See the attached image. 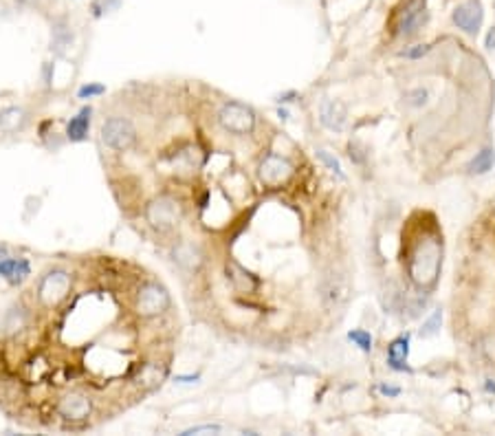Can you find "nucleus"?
<instances>
[{
	"mask_svg": "<svg viewBox=\"0 0 495 436\" xmlns=\"http://www.w3.org/2000/svg\"><path fill=\"white\" fill-rule=\"evenodd\" d=\"M429 54V46L427 44H416L414 49H407V51H403V58H409V60H419V58H423V56H427Z\"/></svg>",
	"mask_w": 495,
	"mask_h": 436,
	"instance_id": "obj_26",
	"label": "nucleus"
},
{
	"mask_svg": "<svg viewBox=\"0 0 495 436\" xmlns=\"http://www.w3.org/2000/svg\"><path fill=\"white\" fill-rule=\"evenodd\" d=\"M440 322H442V313H440V311H434L432 318H429V320L423 324V328H421V338H434V335H438Z\"/></svg>",
	"mask_w": 495,
	"mask_h": 436,
	"instance_id": "obj_21",
	"label": "nucleus"
},
{
	"mask_svg": "<svg viewBox=\"0 0 495 436\" xmlns=\"http://www.w3.org/2000/svg\"><path fill=\"white\" fill-rule=\"evenodd\" d=\"M218 121L231 135H249L255 126L253 111L247 108L245 104H238V101H229V104H225L218 113Z\"/></svg>",
	"mask_w": 495,
	"mask_h": 436,
	"instance_id": "obj_2",
	"label": "nucleus"
},
{
	"mask_svg": "<svg viewBox=\"0 0 495 436\" xmlns=\"http://www.w3.org/2000/svg\"><path fill=\"white\" fill-rule=\"evenodd\" d=\"M320 121L324 128L332 133H342L344 126H346V108L335 99H322L320 104Z\"/></svg>",
	"mask_w": 495,
	"mask_h": 436,
	"instance_id": "obj_10",
	"label": "nucleus"
},
{
	"mask_svg": "<svg viewBox=\"0 0 495 436\" xmlns=\"http://www.w3.org/2000/svg\"><path fill=\"white\" fill-rule=\"evenodd\" d=\"M383 397H399L401 395V388L399 386H389V383H379L377 388Z\"/></svg>",
	"mask_w": 495,
	"mask_h": 436,
	"instance_id": "obj_27",
	"label": "nucleus"
},
{
	"mask_svg": "<svg viewBox=\"0 0 495 436\" xmlns=\"http://www.w3.org/2000/svg\"><path fill=\"white\" fill-rule=\"evenodd\" d=\"M425 18V3L423 0H414V3L407 5L403 18H401V24H399V34L401 36H409L414 34L416 29L421 27V22Z\"/></svg>",
	"mask_w": 495,
	"mask_h": 436,
	"instance_id": "obj_12",
	"label": "nucleus"
},
{
	"mask_svg": "<svg viewBox=\"0 0 495 436\" xmlns=\"http://www.w3.org/2000/svg\"><path fill=\"white\" fill-rule=\"evenodd\" d=\"M427 97H429V93L425 88H414V91L407 93V104L414 106V108H419V106L427 104Z\"/></svg>",
	"mask_w": 495,
	"mask_h": 436,
	"instance_id": "obj_24",
	"label": "nucleus"
},
{
	"mask_svg": "<svg viewBox=\"0 0 495 436\" xmlns=\"http://www.w3.org/2000/svg\"><path fill=\"white\" fill-rule=\"evenodd\" d=\"M91 115H93V108L91 106H84L80 113H77L75 117H71L68 126H66V139L71 143H80L88 137V131H91Z\"/></svg>",
	"mask_w": 495,
	"mask_h": 436,
	"instance_id": "obj_11",
	"label": "nucleus"
},
{
	"mask_svg": "<svg viewBox=\"0 0 495 436\" xmlns=\"http://www.w3.org/2000/svg\"><path fill=\"white\" fill-rule=\"evenodd\" d=\"M119 5H121V0H93V11L95 16H103V14L119 9Z\"/></svg>",
	"mask_w": 495,
	"mask_h": 436,
	"instance_id": "obj_23",
	"label": "nucleus"
},
{
	"mask_svg": "<svg viewBox=\"0 0 495 436\" xmlns=\"http://www.w3.org/2000/svg\"><path fill=\"white\" fill-rule=\"evenodd\" d=\"M58 410H60V415H62L64 419L82 421V419L91 417L93 403H91V399H88L86 395H82V392H71V395H66L64 399H60Z\"/></svg>",
	"mask_w": 495,
	"mask_h": 436,
	"instance_id": "obj_8",
	"label": "nucleus"
},
{
	"mask_svg": "<svg viewBox=\"0 0 495 436\" xmlns=\"http://www.w3.org/2000/svg\"><path fill=\"white\" fill-rule=\"evenodd\" d=\"M103 93H106V88H103L101 84H86V86H82V88H80V93H77V97H80V99H93V97L103 95Z\"/></svg>",
	"mask_w": 495,
	"mask_h": 436,
	"instance_id": "obj_25",
	"label": "nucleus"
},
{
	"mask_svg": "<svg viewBox=\"0 0 495 436\" xmlns=\"http://www.w3.org/2000/svg\"><path fill=\"white\" fill-rule=\"evenodd\" d=\"M486 390H489V392H495V383H486Z\"/></svg>",
	"mask_w": 495,
	"mask_h": 436,
	"instance_id": "obj_35",
	"label": "nucleus"
},
{
	"mask_svg": "<svg viewBox=\"0 0 495 436\" xmlns=\"http://www.w3.org/2000/svg\"><path fill=\"white\" fill-rule=\"evenodd\" d=\"M291 97H295V91H289V93H284L280 97V101H291Z\"/></svg>",
	"mask_w": 495,
	"mask_h": 436,
	"instance_id": "obj_33",
	"label": "nucleus"
},
{
	"mask_svg": "<svg viewBox=\"0 0 495 436\" xmlns=\"http://www.w3.org/2000/svg\"><path fill=\"white\" fill-rule=\"evenodd\" d=\"M387 364H389V368H392V370H399V372L409 370V368H407V364L403 362V359H394V357H389V359H387Z\"/></svg>",
	"mask_w": 495,
	"mask_h": 436,
	"instance_id": "obj_29",
	"label": "nucleus"
},
{
	"mask_svg": "<svg viewBox=\"0 0 495 436\" xmlns=\"http://www.w3.org/2000/svg\"><path fill=\"white\" fill-rule=\"evenodd\" d=\"M198 379H200L198 375H194V377L192 375H176L174 377V381H178V383H196Z\"/></svg>",
	"mask_w": 495,
	"mask_h": 436,
	"instance_id": "obj_30",
	"label": "nucleus"
},
{
	"mask_svg": "<svg viewBox=\"0 0 495 436\" xmlns=\"http://www.w3.org/2000/svg\"><path fill=\"white\" fill-rule=\"evenodd\" d=\"M174 260H176L180 267H183V269H188V271L198 269L200 263H203L200 251H198L194 245H190V243H180V245L174 249Z\"/></svg>",
	"mask_w": 495,
	"mask_h": 436,
	"instance_id": "obj_15",
	"label": "nucleus"
},
{
	"mask_svg": "<svg viewBox=\"0 0 495 436\" xmlns=\"http://www.w3.org/2000/svg\"><path fill=\"white\" fill-rule=\"evenodd\" d=\"M348 340H350L354 346H359L363 353H370V350H372V335H370L368 330H361V328L350 330V333H348Z\"/></svg>",
	"mask_w": 495,
	"mask_h": 436,
	"instance_id": "obj_19",
	"label": "nucleus"
},
{
	"mask_svg": "<svg viewBox=\"0 0 495 436\" xmlns=\"http://www.w3.org/2000/svg\"><path fill=\"white\" fill-rule=\"evenodd\" d=\"M71 291V275L62 269L56 271H49L42 282H40V289H38V298L42 304H58L60 300H64Z\"/></svg>",
	"mask_w": 495,
	"mask_h": 436,
	"instance_id": "obj_5",
	"label": "nucleus"
},
{
	"mask_svg": "<svg viewBox=\"0 0 495 436\" xmlns=\"http://www.w3.org/2000/svg\"><path fill=\"white\" fill-rule=\"evenodd\" d=\"M317 157L322 159V163H324L328 170H332L337 176H340V178H344V172H342V163L337 161V157H332L328 150H317Z\"/></svg>",
	"mask_w": 495,
	"mask_h": 436,
	"instance_id": "obj_22",
	"label": "nucleus"
},
{
	"mask_svg": "<svg viewBox=\"0 0 495 436\" xmlns=\"http://www.w3.org/2000/svg\"><path fill=\"white\" fill-rule=\"evenodd\" d=\"M440 265V249L434 240H425L421 247H416L414 255L409 258V275L414 282L427 287L436 280Z\"/></svg>",
	"mask_w": 495,
	"mask_h": 436,
	"instance_id": "obj_1",
	"label": "nucleus"
},
{
	"mask_svg": "<svg viewBox=\"0 0 495 436\" xmlns=\"http://www.w3.org/2000/svg\"><path fill=\"white\" fill-rule=\"evenodd\" d=\"M170 306V295L163 287H159L156 282H148L139 289L137 295V311L143 318H152V315H159L163 311H168Z\"/></svg>",
	"mask_w": 495,
	"mask_h": 436,
	"instance_id": "obj_4",
	"label": "nucleus"
},
{
	"mask_svg": "<svg viewBox=\"0 0 495 436\" xmlns=\"http://www.w3.org/2000/svg\"><path fill=\"white\" fill-rule=\"evenodd\" d=\"M16 3L20 5V7H36L40 0H16Z\"/></svg>",
	"mask_w": 495,
	"mask_h": 436,
	"instance_id": "obj_32",
	"label": "nucleus"
},
{
	"mask_svg": "<svg viewBox=\"0 0 495 436\" xmlns=\"http://www.w3.org/2000/svg\"><path fill=\"white\" fill-rule=\"evenodd\" d=\"M227 269H229V275H231V280H233V285H236L240 291H251V289L255 287V280H253L245 269H240L236 263H231Z\"/></svg>",
	"mask_w": 495,
	"mask_h": 436,
	"instance_id": "obj_18",
	"label": "nucleus"
},
{
	"mask_svg": "<svg viewBox=\"0 0 495 436\" xmlns=\"http://www.w3.org/2000/svg\"><path fill=\"white\" fill-rule=\"evenodd\" d=\"M146 218L152 227L165 232V229H172L178 223V208L172 198H156L148 205Z\"/></svg>",
	"mask_w": 495,
	"mask_h": 436,
	"instance_id": "obj_7",
	"label": "nucleus"
},
{
	"mask_svg": "<svg viewBox=\"0 0 495 436\" xmlns=\"http://www.w3.org/2000/svg\"><path fill=\"white\" fill-rule=\"evenodd\" d=\"M493 166H495V150L484 148L471 159V163L466 166V170H469V174H486L489 170H493Z\"/></svg>",
	"mask_w": 495,
	"mask_h": 436,
	"instance_id": "obj_17",
	"label": "nucleus"
},
{
	"mask_svg": "<svg viewBox=\"0 0 495 436\" xmlns=\"http://www.w3.org/2000/svg\"><path fill=\"white\" fill-rule=\"evenodd\" d=\"M200 432H220V425H196V427H190L185 430L183 434H200Z\"/></svg>",
	"mask_w": 495,
	"mask_h": 436,
	"instance_id": "obj_28",
	"label": "nucleus"
},
{
	"mask_svg": "<svg viewBox=\"0 0 495 436\" xmlns=\"http://www.w3.org/2000/svg\"><path fill=\"white\" fill-rule=\"evenodd\" d=\"M135 126L123 117H111L101 126V141L106 143L111 150L123 152L135 143Z\"/></svg>",
	"mask_w": 495,
	"mask_h": 436,
	"instance_id": "obj_3",
	"label": "nucleus"
},
{
	"mask_svg": "<svg viewBox=\"0 0 495 436\" xmlns=\"http://www.w3.org/2000/svg\"><path fill=\"white\" fill-rule=\"evenodd\" d=\"M484 46H486L489 51H493V49H495V27H493V29H489V34H486V38H484Z\"/></svg>",
	"mask_w": 495,
	"mask_h": 436,
	"instance_id": "obj_31",
	"label": "nucleus"
},
{
	"mask_svg": "<svg viewBox=\"0 0 495 436\" xmlns=\"http://www.w3.org/2000/svg\"><path fill=\"white\" fill-rule=\"evenodd\" d=\"M407 355H409V335H401L399 340L392 342V346H389V357L407 362Z\"/></svg>",
	"mask_w": 495,
	"mask_h": 436,
	"instance_id": "obj_20",
	"label": "nucleus"
},
{
	"mask_svg": "<svg viewBox=\"0 0 495 436\" xmlns=\"http://www.w3.org/2000/svg\"><path fill=\"white\" fill-rule=\"evenodd\" d=\"M27 121H29V115L20 106H9L5 111H0V131L3 133H9V135L18 133L27 126Z\"/></svg>",
	"mask_w": 495,
	"mask_h": 436,
	"instance_id": "obj_14",
	"label": "nucleus"
},
{
	"mask_svg": "<svg viewBox=\"0 0 495 436\" xmlns=\"http://www.w3.org/2000/svg\"><path fill=\"white\" fill-rule=\"evenodd\" d=\"M277 115H280L282 119H289V113H286V111H282V108H280V113H277Z\"/></svg>",
	"mask_w": 495,
	"mask_h": 436,
	"instance_id": "obj_34",
	"label": "nucleus"
},
{
	"mask_svg": "<svg viewBox=\"0 0 495 436\" xmlns=\"http://www.w3.org/2000/svg\"><path fill=\"white\" fill-rule=\"evenodd\" d=\"M451 20L458 29H462L469 36H478L480 27H482V20H484V11L480 0H466V3L458 5L451 14Z\"/></svg>",
	"mask_w": 495,
	"mask_h": 436,
	"instance_id": "obj_6",
	"label": "nucleus"
},
{
	"mask_svg": "<svg viewBox=\"0 0 495 436\" xmlns=\"http://www.w3.org/2000/svg\"><path fill=\"white\" fill-rule=\"evenodd\" d=\"M291 172H293L291 163L286 161V159H282V157H277V155H269L262 161V166H260V178H262L267 186H280V183H284L286 178L291 176Z\"/></svg>",
	"mask_w": 495,
	"mask_h": 436,
	"instance_id": "obj_9",
	"label": "nucleus"
},
{
	"mask_svg": "<svg viewBox=\"0 0 495 436\" xmlns=\"http://www.w3.org/2000/svg\"><path fill=\"white\" fill-rule=\"evenodd\" d=\"M73 42V31L66 22H56L53 24V36H51V49L56 51V54H64V51L71 46Z\"/></svg>",
	"mask_w": 495,
	"mask_h": 436,
	"instance_id": "obj_16",
	"label": "nucleus"
},
{
	"mask_svg": "<svg viewBox=\"0 0 495 436\" xmlns=\"http://www.w3.org/2000/svg\"><path fill=\"white\" fill-rule=\"evenodd\" d=\"M29 263L24 258H3L0 260V278H5L9 285H20L29 275Z\"/></svg>",
	"mask_w": 495,
	"mask_h": 436,
	"instance_id": "obj_13",
	"label": "nucleus"
}]
</instances>
